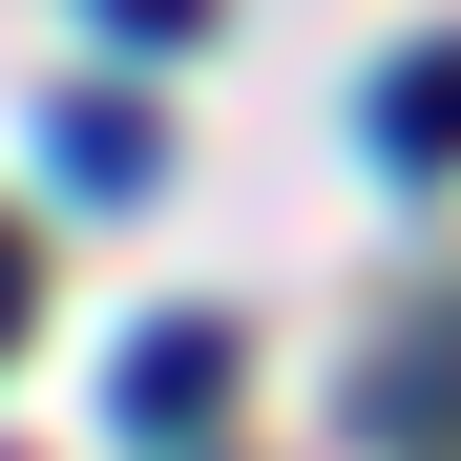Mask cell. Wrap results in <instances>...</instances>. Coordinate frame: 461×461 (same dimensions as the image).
I'll list each match as a JSON object with an SVG mask.
<instances>
[{
  "label": "cell",
  "mask_w": 461,
  "mask_h": 461,
  "mask_svg": "<svg viewBox=\"0 0 461 461\" xmlns=\"http://www.w3.org/2000/svg\"><path fill=\"white\" fill-rule=\"evenodd\" d=\"M189 399H230V336L210 315H168V336L126 357V420H189Z\"/></svg>",
  "instance_id": "cell-1"
},
{
  "label": "cell",
  "mask_w": 461,
  "mask_h": 461,
  "mask_svg": "<svg viewBox=\"0 0 461 461\" xmlns=\"http://www.w3.org/2000/svg\"><path fill=\"white\" fill-rule=\"evenodd\" d=\"M377 126H399V168H461V42H420V63H399V105H377Z\"/></svg>",
  "instance_id": "cell-2"
},
{
  "label": "cell",
  "mask_w": 461,
  "mask_h": 461,
  "mask_svg": "<svg viewBox=\"0 0 461 461\" xmlns=\"http://www.w3.org/2000/svg\"><path fill=\"white\" fill-rule=\"evenodd\" d=\"M63 189H147V105H63Z\"/></svg>",
  "instance_id": "cell-3"
},
{
  "label": "cell",
  "mask_w": 461,
  "mask_h": 461,
  "mask_svg": "<svg viewBox=\"0 0 461 461\" xmlns=\"http://www.w3.org/2000/svg\"><path fill=\"white\" fill-rule=\"evenodd\" d=\"M210 22V0H105V42H189Z\"/></svg>",
  "instance_id": "cell-4"
},
{
  "label": "cell",
  "mask_w": 461,
  "mask_h": 461,
  "mask_svg": "<svg viewBox=\"0 0 461 461\" xmlns=\"http://www.w3.org/2000/svg\"><path fill=\"white\" fill-rule=\"evenodd\" d=\"M0 336H22V230H0Z\"/></svg>",
  "instance_id": "cell-5"
}]
</instances>
